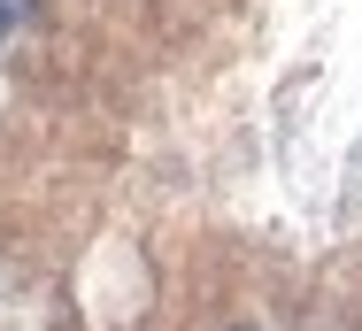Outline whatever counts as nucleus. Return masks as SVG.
I'll return each mask as SVG.
<instances>
[{"label": "nucleus", "instance_id": "nucleus-1", "mask_svg": "<svg viewBox=\"0 0 362 331\" xmlns=\"http://www.w3.org/2000/svg\"><path fill=\"white\" fill-rule=\"evenodd\" d=\"M16 16H23V0H0V39L16 31Z\"/></svg>", "mask_w": 362, "mask_h": 331}, {"label": "nucleus", "instance_id": "nucleus-2", "mask_svg": "<svg viewBox=\"0 0 362 331\" xmlns=\"http://www.w3.org/2000/svg\"><path fill=\"white\" fill-rule=\"evenodd\" d=\"M231 331H255V324H231Z\"/></svg>", "mask_w": 362, "mask_h": 331}]
</instances>
